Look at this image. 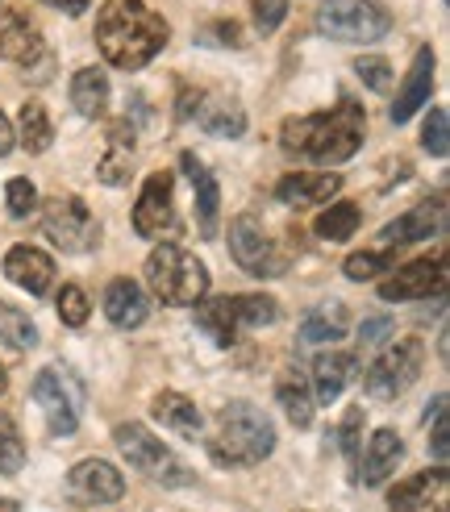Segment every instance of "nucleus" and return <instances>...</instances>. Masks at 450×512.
Here are the masks:
<instances>
[{"instance_id":"a18cd8bd","label":"nucleus","mask_w":450,"mask_h":512,"mask_svg":"<svg viewBox=\"0 0 450 512\" xmlns=\"http://www.w3.org/2000/svg\"><path fill=\"white\" fill-rule=\"evenodd\" d=\"M46 5H55V9H63V13H71V17H80V13H88L92 0H46Z\"/></svg>"},{"instance_id":"ddd939ff","label":"nucleus","mask_w":450,"mask_h":512,"mask_svg":"<svg viewBox=\"0 0 450 512\" xmlns=\"http://www.w3.org/2000/svg\"><path fill=\"white\" fill-rule=\"evenodd\" d=\"M171 175L155 171L142 184V196L134 204V229L138 238H167L180 229V217H175V200H171Z\"/></svg>"},{"instance_id":"2eb2a0df","label":"nucleus","mask_w":450,"mask_h":512,"mask_svg":"<svg viewBox=\"0 0 450 512\" xmlns=\"http://www.w3.org/2000/svg\"><path fill=\"white\" fill-rule=\"evenodd\" d=\"M67 496L75 504H117L125 496V479L105 458H84L67 471Z\"/></svg>"},{"instance_id":"a878e982","label":"nucleus","mask_w":450,"mask_h":512,"mask_svg":"<svg viewBox=\"0 0 450 512\" xmlns=\"http://www.w3.org/2000/svg\"><path fill=\"white\" fill-rule=\"evenodd\" d=\"M359 375V358L346 354V350H334V354H317L313 358V383H317V400L330 404L346 392V383Z\"/></svg>"},{"instance_id":"6e6552de","label":"nucleus","mask_w":450,"mask_h":512,"mask_svg":"<svg viewBox=\"0 0 450 512\" xmlns=\"http://www.w3.org/2000/svg\"><path fill=\"white\" fill-rule=\"evenodd\" d=\"M42 229L63 254H88L100 242V221L80 196H50L42 209Z\"/></svg>"},{"instance_id":"473e14b6","label":"nucleus","mask_w":450,"mask_h":512,"mask_svg":"<svg viewBox=\"0 0 450 512\" xmlns=\"http://www.w3.org/2000/svg\"><path fill=\"white\" fill-rule=\"evenodd\" d=\"M0 342L13 346V350H34L38 346L34 321L25 317L21 309H13V304H5V300H0Z\"/></svg>"},{"instance_id":"7ed1b4c3","label":"nucleus","mask_w":450,"mask_h":512,"mask_svg":"<svg viewBox=\"0 0 450 512\" xmlns=\"http://www.w3.org/2000/svg\"><path fill=\"white\" fill-rule=\"evenodd\" d=\"M275 450V425L259 404L230 400L217 417V438L209 442V454L217 467H255Z\"/></svg>"},{"instance_id":"393cba45","label":"nucleus","mask_w":450,"mask_h":512,"mask_svg":"<svg viewBox=\"0 0 450 512\" xmlns=\"http://www.w3.org/2000/svg\"><path fill=\"white\" fill-rule=\"evenodd\" d=\"M105 317L117 325V329H138L146 317H150V300L146 292L134 284V279H113L105 288Z\"/></svg>"},{"instance_id":"4c0bfd02","label":"nucleus","mask_w":450,"mask_h":512,"mask_svg":"<svg viewBox=\"0 0 450 512\" xmlns=\"http://www.w3.org/2000/svg\"><path fill=\"white\" fill-rule=\"evenodd\" d=\"M338 442H342V454L350 463H359V442H363V408H346V417L338 425Z\"/></svg>"},{"instance_id":"20e7f679","label":"nucleus","mask_w":450,"mask_h":512,"mask_svg":"<svg viewBox=\"0 0 450 512\" xmlns=\"http://www.w3.org/2000/svg\"><path fill=\"white\" fill-rule=\"evenodd\" d=\"M146 284L163 304H171V309H192V304L205 300V292H209V271L184 246L163 242L150 250V259H146Z\"/></svg>"},{"instance_id":"49530a36","label":"nucleus","mask_w":450,"mask_h":512,"mask_svg":"<svg viewBox=\"0 0 450 512\" xmlns=\"http://www.w3.org/2000/svg\"><path fill=\"white\" fill-rule=\"evenodd\" d=\"M0 512H21V504H17V500H5V496H0Z\"/></svg>"},{"instance_id":"79ce46f5","label":"nucleus","mask_w":450,"mask_h":512,"mask_svg":"<svg viewBox=\"0 0 450 512\" xmlns=\"http://www.w3.org/2000/svg\"><path fill=\"white\" fill-rule=\"evenodd\" d=\"M200 42L205 46H242V25L238 21H213V25H205Z\"/></svg>"},{"instance_id":"bb28decb","label":"nucleus","mask_w":450,"mask_h":512,"mask_svg":"<svg viewBox=\"0 0 450 512\" xmlns=\"http://www.w3.org/2000/svg\"><path fill=\"white\" fill-rule=\"evenodd\" d=\"M71 105L88 121L105 117V109H109V75L100 67H80L71 75Z\"/></svg>"},{"instance_id":"c9c22d12","label":"nucleus","mask_w":450,"mask_h":512,"mask_svg":"<svg viewBox=\"0 0 450 512\" xmlns=\"http://www.w3.org/2000/svg\"><path fill=\"white\" fill-rule=\"evenodd\" d=\"M421 146L430 150L434 159L450 155V117H446V109H430V117H425V130H421Z\"/></svg>"},{"instance_id":"c03bdc74","label":"nucleus","mask_w":450,"mask_h":512,"mask_svg":"<svg viewBox=\"0 0 450 512\" xmlns=\"http://www.w3.org/2000/svg\"><path fill=\"white\" fill-rule=\"evenodd\" d=\"M13 142H17V134H13V125H9V117H5V113H0V159H5V155H9V150H13Z\"/></svg>"},{"instance_id":"7c9ffc66","label":"nucleus","mask_w":450,"mask_h":512,"mask_svg":"<svg viewBox=\"0 0 450 512\" xmlns=\"http://www.w3.org/2000/svg\"><path fill=\"white\" fill-rule=\"evenodd\" d=\"M13 134L25 146V155H46L50 142H55V125H50V117H46V109L38 105V100H25Z\"/></svg>"},{"instance_id":"4468645a","label":"nucleus","mask_w":450,"mask_h":512,"mask_svg":"<svg viewBox=\"0 0 450 512\" xmlns=\"http://www.w3.org/2000/svg\"><path fill=\"white\" fill-rule=\"evenodd\" d=\"M442 292H446V254L413 259L380 284V300H425V296H442Z\"/></svg>"},{"instance_id":"72a5a7b5","label":"nucleus","mask_w":450,"mask_h":512,"mask_svg":"<svg viewBox=\"0 0 450 512\" xmlns=\"http://www.w3.org/2000/svg\"><path fill=\"white\" fill-rule=\"evenodd\" d=\"M25 467V442L13 425V417L0 413V475H17Z\"/></svg>"},{"instance_id":"58836bf2","label":"nucleus","mask_w":450,"mask_h":512,"mask_svg":"<svg viewBox=\"0 0 450 512\" xmlns=\"http://www.w3.org/2000/svg\"><path fill=\"white\" fill-rule=\"evenodd\" d=\"M5 200H9V213L13 217H30L34 204H38V188L25 175H17V179H9V184H5Z\"/></svg>"},{"instance_id":"cd10ccee","label":"nucleus","mask_w":450,"mask_h":512,"mask_svg":"<svg viewBox=\"0 0 450 512\" xmlns=\"http://www.w3.org/2000/svg\"><path fill=\"white\" fill-rule=\"evenodd\" d=\"M150 417L163 421L171 433H180V438H196L200 433V408L184 396V392H159L155 400H150Z\"/></svg>"},{"instance_id":"9d476101","label":"nucleus","mask_w":450,"mask_h":512,"mask_svg":"<svg viewBox=\"0 0 450 512\" xmlns=\"http://www.w3.org/2000/svg\"><path fill=\"white\" fill-rule=\"evenodd\" d=\"M30 396L38 400V408L46 413V425L55 438H71L80 429V388H75L71 371L63 367H42L30 383Z\"/></svg>"},{"instance_id":"6ab92c4d","label":"nucleus","mask_w":450,"mask_h":512,"mask_svg":"<svg viewBox=\"0 0 450 512\" xmlns=\"http://www.w3.org/2000/svg\"><path fill=\"white\" fill-rule=\"evenodd\" d=\"M180 167L188 175V184L196 192V221H200V238H217V213H221V188H217V179L213 171L200 163L192 150H184L180 155Z\"/></svg>"},{"instance_id":"a19ab883","label":"nucleus","mask_w":450,"mask_h":512,"mask_svg":"<svg viewBox=\"0 0 450 512\" xmlns=\"http://www.w3.org/2000/svg\"><path fill=\"white\" fill-rule=\"evenodd\" d=\"M284 17H288V0H255V25L263 34L280 30Z\"/></svg>"},{"instance_id":"423d86ee","label":"nucleus","mask_w":450,"mask_h":512,"mask_svg":"<svg viewBox=\"0 0 450 512\" xmlns=\"http://www.w3.org/2000/svg\"><path fill=\"white\" fill-rule=\"evenodd\" d=\"M113 442H117V450L125 454V463L138 467L146 479L163 483V488H184V483H192V471H184L180 458H175L146 425H138V421L117 425V429H113Z\"/></svg>"},{"instance_id":"e433bc0d","label":"nucleus","mask_w":450,"mask_h":512,"mask_svg":"<svg viewBox=\"0 0 450 512\" xmlns=\"http://www.w3.org/2000/svg\"><path fill=\"white\" fill-rule=\"evenodd\" d=\"M88 313H92V304H88L84 288L80 284H63V292H59V321L71 325V329H80L88 321Z\"/></svg>"},{"instance_id":"f704fd0d","label":"nucleus","mask_w":450,"mask_h":512,"mask_svg":"<svg viewBox=\"0 0 450 512\" xmlns=\"http://www.w3.org/2000/svg\"><path fill=\"white\" fill-rule=\"evenodd\" d=\"M396 263V254L392 250H359V254H350V259L342 263L346 279H355V284H363V279H375L384 267Z\"/></svg>"},{"instance_id":"4be33fe9","label":"nucleus","mask_w":450,"mask_h":512,"mask_svg":"<svg viewBox=\"0 0 450 512\" xmlns=\"http://www.w3.org/2000/svg\"><path fill=\"white\" fill-rule=\"evenodd\" d=\"M0 59L17 67H30L34 59H42V38L17 9H0Z\"/></svg>"},{"instance_id":"0eeeda50","label":"nucleus","mask_w":450,"mask_h":512,"mask_svg":"<svg viewBox=\"0 0 450 512\" xmlns=\"http://www.w3.org/2000/svg\"><path fill=\"white\" fill-rule=\"evenodd\" d=\"M317 34L334 42H380L392 30L388 9L375 0H321L317 9Z\"/></svg>"},{"instance_id":"412c9836","label":"nucleus","mask_w":450,"mask_h":512,"mask_svg":"<svg viewBox=\"0 0 450 512\" xmlns=\"http://www.w3.org/2000/svg\"><path fill=\"white\" fill-rule=\"evenodd\" d=\"M430 92H434V50L421 46L413 67H409V75H405V88H400L396 100H392V121L405 125L425 105V100H430Z\"/></svg>"},{"instance_id":"b1692460","label":"nucleus","mask_w":450,"mask_h":512,"mask_svg":"<svg viewBox=\"0 0 450 512\" xmlns=\"http://www.w3.org/2000/svg\"><path fill=\"white\" fill-rule=\"evenodd\" d=\"M342 188V175L334 171H292L275 184V200L284 204H321Z\"/></svg>"},{"instance_id":"de8ad7c7","label":"nucleus","mask_w":450,"mask_h":512,"mask_svg":"<svg viewBox=\"0 0 450 512\" xmlns=\"http://www.w3.org/2000/svg\"><path fill=\"white\" fill-rule=\"evenodd\" d=\"M5 388H9V375H5V367H0V396H5Z\"/></svg>"},{"instance_id":"f03ea898","label":"nucleus","mask_w":450,"mask_h":512,"mask_svg":"<svg viewBox=\"0 0 450 512\" xmlns=\"http://www.w3.org/2000/svg\"><path fill=\"white\" fill-rule=\"evenodd\" d=\"M167 34V21L146 0H105L96 13V46L121 71H142L167 46Z\"/></svg>"},{"instance_id":"39448f33","label":"nucleus","mask_w":450,"mask_h":512,"mask_svg":"<svg viewBox=\"0 0 450 512\" xmlns=\"http://www.w3.org/2000/svg\"><path fill=\"white\" fill-rule=\"evenodd\" d=\"M196 325L217 342L234 346L242 329H263L271 321H280V304L271 296L246 292V296H217V300H196Z\"/></svg>"},{"instance_id":"5701e85b","label":"nucleus","mask_w":450,"mask_h":512,"mask_svg":"<svg viewBox=\"0 0 450 512\" xmlns=\"http://www.w3.org/2000/svg\"><path fill=\"white\" fill-rule=\"evenodd\" d=\"M405 458V442H400L396 429H375L371 442H367V454H363V467L355 471V479H363L367 488H380V483L396 471V463Z\"/></svg>"},{"instance_id":"dca6fc26","label":"nucleus","mask_w":450,"mask_h":512,"mask_svg":"<svg viewBox=\"0 0 450 512\" xmlns=\"http://www.w3.org/2000/svg\"><path fill=\"white\" fill-rule=\"evenodd\" d=\"M446 492H450V475L438 471H421L405 483H396L388 492L392 512H446Z\"/></svg>"},{"instance_id":"1a4fd4ad","label":"nucleus","mask_w":450,"mask_h":512,"mask_svg":"<svg viewBox=\"0 0 450 512\" xmlns=\"http://www.w3.org/2000/svg\"><path fill=\"white\" fill-rule=\"evenodd\" d=\"M421 367H425V342L421 338H405V342H396L392 350H384L367 367L363 388H367L371 400H396L400 392H409L417 383Z\"/></svg>"},{"instance_id":"f3484780","label":"nucleus","mask_w":450,"mask_h":512,"mask_svg":"<svg viewBox=\"0 0 450 512\" xmlns=\"http://www.w3.org/2000/svg\"><path fill=\"white\" fill-rule=\"evenodd\" d=\"M446 229V200L434 196V200H421L417 209H409L405 217H396L384 225V238L392 246H409V242H425Z\"/></svg>"},{"instance_id":"37998d69","label":"nucleus","mask_w":450,"mask_h":512,"mask_svg":"<svg viewBox=\"0 0 450 512\" xmlns=\"http://www.w3.org/2000/svg\"><path fill=\"white\" fill-rule=\"evenodd\" d=\"M388 334H392V317H367V321H363V329H359L363 346H380Z\"/></svg>"},{"instance_id":"aec40b11","label":"nucleus","mask_w":450,"mask_h":512,"mask_svg":"<svg viewBox=\"0 0 450 512\" xmlns=\"http://www.w3.org/2000/svg\"><path fill=\"white\" fill-rule=\"evenodd\" d=\"M5 275L30 296H46L50 284H55V263H50V254L38 246H13L5 254Z\"/></svg>"},{"instance_id":"f257e3e1","label":"nucleus","mask_w":450,"mask_h":512,"mask_svg":"<svg viewBox=\"0 0 450 512\" xmlns=\"http://www.w3.org/2000/svg\"><path fill=\"white\" fill-rule=\"evenodd\" d=\"M367 138V113L359 100H338L330 113H309V117H288L280 125V146L296 159L313 163H346L359 155Z\"/></svg>"},{"instance_id":"c85d7f7f","label":"nucleus","mask_w":450,"mask_h":512,"mask_svg":"<svg viewBox=\"0 0 450 512\" xmlns=\"http://www.w3.org/2000/svg\"><path fill=\"white\" fill-rule=\"evenodd\" d=\"M346 329H350L346 304L325 300V304H317V309H309L305 321H300V342H309V346L338 342V338H346Z\"/></svg>"},{"instance_id":"ea45409f","label":"nucleus","mask_w":450,"mask_h":512,"mask_svg":"<svg viewBox=\"0 0 450 512\" xmlns=\"http://www.w3.org/2000/svg\"><path fill=\"white\" fill-rule=\"evenodd\" d=\"M355 75H359L367 88H375V92H384V88L392 84V67H388V59H380V55H363V59L355 63Z\"/></svg>"},{"instance_id":"f8f14e48","label":"nucleus","mask_w":450,"mask_h":512,"mask_svg":"<svg viewBox=\"0 0 450 512\" xmlns=\"http://www.w3.org/2000/svg\"><path fill=\"white\" fill-rule=\"evenodd\" d=\"M180 117L184 121H196L205 134L213 138H242L246 134V113L234 96H209V92H192L184 88L180 92Z\"/></svg>"},{"instance_id":"2f4dec72","label":"nucleus","mask_w":450,"mask_h":512,"mask_svg":"<svg viewBox=\"0 0 450 512\" xmlns=\"http://www.w3.org/2000/svg\"><path fill=\"white\" fill-rule=\"evenodd\" d=\"M359 221H363V213H359V204L355 200H338V204H330L321 217H317V238L321 242H346L350 234L359 229Z\"/></svg>"},{"instance_id":"9b49d317","label":"nucleus","mask_w":450,"mask_h":512,"mask_svg":"<svg viewBox=\"0 0 450 512\" xmlns=\"http://www.w3.org/2000/svg\"><path fill=\"white\" fill-rule=\"evenodd\" d=\"M230 254H234V263L246 271V275H255V279H275V275H284V259H280V250L271 246V238L263 234V225L242 213L230 221Z\"/></svg>"},{"instance_id":"c756f323","label":"nucleus","mask_w":450,"mask_h":512,"mask_svg":"<svg viewBox=\"0 0 450 512\" xmlns=\"http://www.w3.org/2000/svg\"><path fill=\"white\" fill-rule=\"evenodd\" d=\"M275 400L288 413V421L296 429H309L313 425V396H309V383L300 371H284L280 383H275Z\"/></svg>"},{"instance_id":"a211bd4d","label":"nucleus","mask_w":450,"mask_h":512,"mask_svg":"<svg viewBox=\"0 0 450 512\" xmlns=\"http://www.w3.org/2000/svg\"><path fill=\"white\" fill-rule=\"evenodd\" d=\"M134 155H138V138H134V125L130 121H113L109 134H105V155H100V167H96V179L100 184H125L134 171Z\"/></svg>"}]
</instances>
